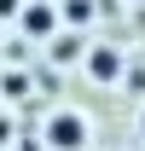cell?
I'll use <instances>...</instances> for the list:
<instances>
[{
	"label": "cell",
	"mask_w": 145,
	"mask_h": 151,
	"mask_svg": "<svg viewBox=\"0 0 145 151\" xmlns=\"http://www.w3.org/2000/svg\"><path fill=\"white\" fill-rule=\"evenodd\" d=\"M47 139H52L58 151H81L87 145V122H81L75 111H58L52 122H47Z\"/></svg>",
	"instance_id": "6da1fadb"
},
{
	"label": "cell",
	"mask_w": 145,
	"mask_h": 151,
	"mask_svg": "<svg viewBox=\"0 0 145 151\" xmlns=\"http://www.w3.org/2000/svg\"><path fill=\"white\" fill-rule=\"evenodd\" d=\"M12 6H18V0H0V12H12Z\"/></svg>",
	"instance_id": "277c9868"
},
{
	"label": "cell",
	"mask_w": 145,
	"mask_h": 151,
	"mask_svg": "<svg viewBox=\"0 0 145 151\" xmlns=\"http://www.w3.org/2000/svg\"><path fill=\"white\" fill-rule=\"evenodd\" d=\"M139 134H145V116H139Z\"/></svg>",
	"instance_id": "5b68a950"
},
{
	"label": "cell",
	"mask_w": 145,
	"mask_h": 151,
	"mask_svg": "<svg viewBox=\"0 0 145 151\" xmlns=\"http://www.w3.org/2000/svg\"><path fill=\"white\" fill-rule=\"evenodd\" d=\"M87 70H93V76H99V81H110V76L122 70V52H110V47H99V52H93V58H87Z\"/></svg>",
	"instance_id": "7a4b0ae2"
},
{
	"label": "cell",
	"mask_w": 145,
	"mask_h": 151,
	"mask_svg": "<svg viewBox=\"0 0 145 151\" xmlns=\"http://www.w3.org/2000/svg\"><path fill=\"white\" fill-rule=\"evenodd\" d=\"M23 29H29V35H47V29H52V12H47V6H29V12H23Z\"/></svg>",
	"instance_id": "3957f363"
}]
</instances>
